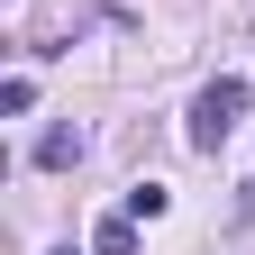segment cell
<instances>
[{
  "label": "cell",
  "instance_id": "1",
  "mask_svg": "<svg viewBox=\"0 0 255 255\" xmlns=\"http://www.w3.org/2000/svg\"><path fill=\"white\" fill-rule=\"evenodd\" d=\"M237 119H246V82H237V73L201 82V101H191V146H201V155H219V146L237 137Z\"/></svg>",
  "mask_w": 255,
  "mask_h": 255
},
{
  "label": "cell",
  "instance_id": "2",
  "mask_svg": "<svg viewBox=\"0 0 255 255\" xmlns=\"http://www.w3.org/2000/svg\"><path fill=\"white\" fill-rule=\"evenodd\" d=\"M37 164L46 173H73L82 164V128H46V137H37Z\"/></svg>",
  "mask_w": 255,
  "mask_h": 255
},
{
  "label": "cell",
  "instance_id": "3",
  "mask_svg": "<svg viewBox=\"0 0 255 255\" xmlns=\"http://www.w3.org/2000/svg\"><path fill=\"white\" fill-rule=\"evenodd\" d=\"M91 255H137V228H128V219H101V228H91Z\"/></svg>",
  "mask_w": 255,
  "mask_h": 255
},
{
  "label": "cell",
  "instance_id": "4",
  "mask_svg": "<svg viewBox=\"0 0 255 255\" xmlns=\"http://www.w3.org/2000/svg\"><path fill=\"white\" fill-rule=\"evenodd\" d=\"M164 201H173L164 182H137V191H128V219H164Z\"/></svg>",
  "mask_w": 255,
  "mask_h": 255
},
{
  "label": "cell",
  "instance_id": "5",
  "mask_svg": "<svg viewBox=\"0 0 255 255\" xmlns=\"http://www.w3.org/2000/svg\"><path fill=\"white\" fill-rule=\"evenodd\" d=\"M0 110H9V119H18V110H37V82H27V73H9V82H0Z\"/></svg>",
  "mask_w": 255,
  "mask_h": 255
},
{
  "label": "cell",
  "instance_id": "6",
  "mask_svg": "<svg viewBox=\"0 0 255 255\" xmlns=\"http://www.w3.org/2000/svg\"><path fill=\"white\" fill-rule=\"evenodd\" d=\"M64 255H73V246H64Z\"/></svg>",
  "mask_w": 255,
  "mask_h": 255
}]
</instances>
